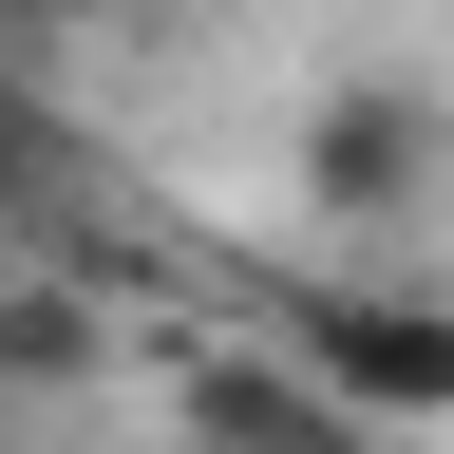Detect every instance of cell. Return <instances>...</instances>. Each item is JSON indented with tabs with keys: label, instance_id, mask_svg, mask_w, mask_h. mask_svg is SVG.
I'll use <instances>...</instances> for the list:
<instances>
[{
	"label": "cell",
	"instance_id": "1",
	"mask_svg": "<svg viewBox=\"0 0 454 454\" xmlns=\"http://www.w3.org/2000/svg\"><path fill=\"white\" fill-rule=\"evenodd\" d=\"M284 170H303L322 227H417V208L454 190V95H435V76H322Z\"/></svg>",
	"mask_w": 454,
	"mask_h": 454
},
{
	"label": "cell",
	"instance_id": "2",
	"mask_svg": "<svg viewBox=\"0 0 454 454\" xmlns=\"http://www.w3.org/2000/svg\"><path fill=\"white\" fill-rule=\"evenodd\" d=\"M284 360L322 397H360L379 435L454 417V303H417V284H284Z\"/></svg>",
	"mask_w": 454,
	"mask_h": 454
},
{
	"label": "cell",
	"instance_id": "3",
	"mask_svg": "<svg viewBox=\"0 0 454 454\" xmlns=\"http://www.w3.org/2000/svg\"><path fill=\"white\" fill-rule=\"evenodd\" d=\"M76 379H95V303L0 227V397H76Z\"/></svg>",
	"mask_w": 454,
	"mask_h": 454
},
{
	"label": "cell",
	"instance_id": "5",
	"mask_svg": "<svg viewBox=\"0 0 454 454\" xmlns=\"http://www.w3.org/2000/svg\"><path fill=\"white\" fill-rule=\"evenodd\" d=\"M0 20H114V0H0Z\"/></svg>",
	"mask_w": 454,
	"mask_h": 454
},
{
	"label": "cell",
	"instance_id": "4",
	"mask_svg": "<svg viewBox=\"0 0 454 454\" xmlns=\"http://www.w3.org/2000/svg\"><path fill=\"white\" fill-rule=\"evenodd\" d=\"M0 227L38 247V152H20V133H0Z\"/></svg>",
	"mask_w": 454,
	"mask_h": 454
}]
</instances>
